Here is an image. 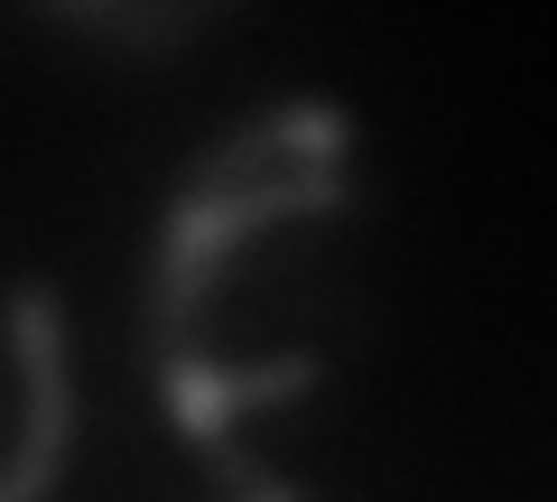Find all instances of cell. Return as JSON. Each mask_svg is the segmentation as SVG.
Returning <instances> with one entry per match:
<instances>
[{
  "instance_id": "6da1fadb",
  "label": "cell",
  "mask_w": 557,
  "mask_h": 502,
  "mask_svg": "<svg viewBox=\"0 0 557 502\" xmlns=\"http://www.w3.org/2000/svg\"><path fill=\"white\" fill-rule=\"evenodd\" d=\"M344 159H354V121H344L335 94H278L260 121L196 149L168 215H159V242H149V344L159 354L196 344L223 280H233V261L270 223L335 215L354 196Z\"/></svg>"
},
{
  "instance_id": "7a4b0ae2",
  "label": "cell",
  "mask_w": 557,
  "mask_h": 502,
  "mask_svg": "<svg viewBox=\"0 0 557 502\" xmlns=\"http://www.w3.org/2000/svg\"><path fill=\"white\" fill-rule=\"evenodd\" d=\"M10 354H20V446H10L0 502H38L75 446V354H65V317L47 280L10 289Z\"/></svg>"
},
{
  "instance_id": "277c9868",
  "label": "cell",
  "mask_w": 557,
  "mask_h": 502,
  "mask_svg": "<svg viewBox=\"0 0 557 502\" xmlns=\"http://www.w3.org/2000/svg\"><path fill=\"white\" fill-rule=\"evenodd\" d=\"M75 38L121 47V57H168V47L205 38V28L233 10V0H47Z\"/></svg>"
},
{
  "instance_id": "3957f363",
  "label": "cell",
  "mask_w": 557,
  "mask_h": 502,
  "mask_svg": "<svg viewBox=\"0 0 557 502\" xmlns=\"http://www.w3.org/2000/svg\"><path fill=\"white\" fill-rule=\"evenodd\" d=\"M317 382H325V354L214 363L205 344H177V354H159V401H168V419H177L186 438H205V428H242L251 409H270V401H307Z\"/></svg>"
}]
</instances>
